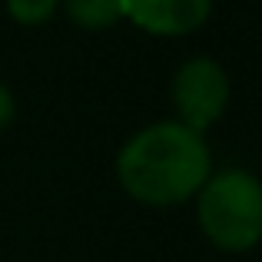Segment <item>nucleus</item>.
I'll return each instance as SVG.
<instances>
[{"label":"nucleus","instance_id":"f257e3e1","mask_svg":"<svg viewBox=\"0 0 262 262\" xmlns=\"http://www.w3.org/2000/svg\"><path fill=\"white\" fill-rule=\"evenodd\" d=\"M116 173L129 196L169 206L196 196L209 176V146L183 123L146 126L120 149Z\"/></svg>","mask_w":262,"mask_h":262},{"label":"nucleus","instance_id":"f03ea898","mask_svg":"<svg viewBox=\"0 0 262 262\" xmlns=\"http://www.w3.org/2000/svg\"><path fill=\"white\" fill-rule=\"evenodd\" d=\"M199 226L219 249H252L262 239V183L246 169L206 179L199 189Z\"/></svg>","mask_w":262,"mask_h":262},{"label":"nucleus","instance_id":"7ed1b4c3","mask_svg":"<svg viewBox=\"0 0 262 262\" xmlns=\"http://www.w3.org/2000/svg\"><path fill=\"white\" fill-rule=\"evenodd\" d=\"M173 100L183 116V126L203 133L223 116L226 103H229V77L216 60L196 57L179 67L173 80Z\"/></svg>","mask_w":262,"mask_h":262},{"label":"nucleus","instance_id":"20e7f679","mask_svg":"<svg viewBox=\"0 0 262 262\" xmlns=\"http://www.w3.org/2000/svg\"><path fill=\"white\" fill-rule=\"evenodd\" d=\"M212 0H123V17L160 37L192 33L206 24Z\"/></svg>","mask_w":262,"mask_h":262},{"label":"nucleus","instance_id":"39448f33","mask_svg":"<svg viewBox=\"0 0 262 262\" xmlns=\"http://www.w3.org/2000/svg\"><path fill=\"white\" fill-rule=\"evenodd\" d=\"M63 7L73 24L86 27V30L113 27L123 17V0H63Z\"/></svg>","mask_w":262,"mask_h":262},{"label":"nucleus","instance_id":"423d86ee","mask_svg":"<svg viewBox=\"0 0 262 262\" xmlns=\"http://www.w3.org/2000/svg\"><path fill=\"white\" fill-rule=\"evenodd\" d=\"M57 4L60 0H7V10L20 24H40L57 10Z\"/></svg>","mask_w":262,"mask_h":262},{"label":"nucleus","instance_id":"0eeeda50","mask_svg":"<svg viewBox=\"0 0 262 262\" xmlns=\"http://www.w3.org/2000/svg\"><path fill=\"white\" fill-rule=\"evenodd\" d=\"M13 110H17V103H13V93H10V90H7L4 83H0V129L10 126Z\"/></svg>","mask_w":262,"mask_h":262}]
</instances>
